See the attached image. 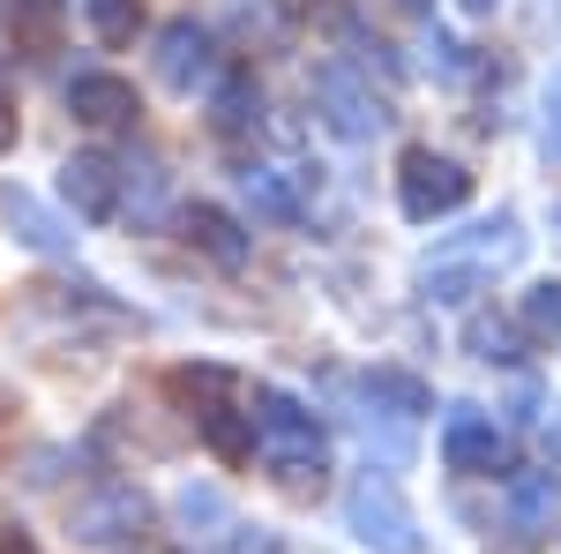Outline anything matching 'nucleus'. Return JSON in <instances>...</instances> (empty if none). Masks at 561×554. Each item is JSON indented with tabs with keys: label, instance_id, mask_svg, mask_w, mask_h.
<instances>
[{
	"label": "nucleus",
	"instance_id": "obj_1",
	"mask_svg": "<svg viewBox=\"0 0 561 554\" xmlns=\"http://www.w3.org/2000/svg\"><path fill=\"white\" fill-rule=\"evenodd\" d=\"M517 256H524L517 217H486L472 233H449V240L420 262V285H427V299H442V307H465L494 270H510Z\"/></svg>",
	"mask_w": 561,
	"mask_h": 554
},
{
	"label": "nucleus",
	"instance_id": "obj_2",
	"mask_svg": "<svg viewBox=\"0 0 561 554\" xmlns=\"http://www.w3.org/2000/svg\"><path fill=\"white\" fill-rule=\"evenodd\" d=\"M345 532L367 554H427V532H420V517L397 495L389 472H359L345 487Z\"/></svg>",
	"mask_w": 561,
	"mask_h": 554
},
{
	"label": "nucleus",
	"instance_id": "obj_3",
	"mask_svg": "<svg viewBox=\"0 0 561 554\" xmlns=\"http://www.w3.org/2000/svg\"><path fill=\"white\" fill-rule=\"evenodd\" d=\"M248 427H255V450L285 472V479L322 472V420H314V405H300L293 389H255Z\"/></svg>",
	"mask_w": 561,
	"mask_h": 554
},
{
	"label": "nucleus",
	"instance_id": "obj_4",
	"mask_svg": "<svg viewBox=\"0 0 561 554\" xmlns=\"http://www.w3.org/2000/svg\"><path fill=\"white\" fill-rule=\"evenodd\" d=\"M465 203H472V172L457 166V158H442L427 143H412L397 158V211L412 217V225H434V217L465 211Z\"/></svg>",
	"mask_w": 561,
	"mask_h": 554
},
{
	"label": "nucleus",
	"instance_id": "obj_5",
	"mask_svg": "<svg viewBox=\"0 0 561 554\" xmlns=\"http://www.w3.org/2000/svg\"><path fill=\"white\" fill-rule=\"evenodd\" d=\"M314 113H322V128L345 135V143H375L389 128V105L375 98L367 76H352L345 60H322L314 68Z\"/></svg>",
	"mask_w": 561,
	"mask_h": 554
},
{
	"label": "nucleus",
	"instance_id": "obj_6",
	"mask_svg": "<svg viewBox=\"0 0 561 554\" xmlns=\"http://www.w3.org/2000/svg\"><path fill=\"white\" fill-rule=\"evenodd\" d=\"M150 524V495L128 487V479H105V487H90L76 495V510H68V532H76V547H121Z\"/></svg>",
	"mask_w": 561,
	"mask_h": 554
},
{
	"label": "nucleus",
	"instance_id": "obj_7",
	"mask_svg": "<svg viewBox=\"0 0 561 554\" xmlns=\"http://www.w3.org/2000/svg\"><path fill=\"white\" fill-rule=\"evenodd\" d=\"M442 465L449 472H502L510 465V434L486 405H449L442 420Z\"/></svg>",
	"mask_w": 561,
	"mask_h": 554
},
{
	"label": "nucleus",
	"instance_id": "obj_8",
	"mask_svg": "<svg viewBox=\"0 0 561 554\" xmlns=\"http://www.w3.org/2000/svg\"><path fill=\"white\" fill-rule=\"evenodd\" d=\"M60 195H68L76 217H90V225L121 217V158H105V150H76V158L60 166Z\"/></svg>",
	"mask_w": 561,
	"mask_h": 554
},
{
	"label": "nucleus",
	"instance_id": "obj_9",
	"mask_svg": "<svg viewBox=\"0 0 561 554\" xmlns=\"http://www.w3.org/2000/svg\"><path fill=\"white\" fill-rule=\"evenodd\" d=\"M0 225H8L31 256H76V225L60 211H45L31 188H0Z\"/></svg>",
	"mask_w": 561,
	"mask_h": 554
},
{
	"label": "nucleus",
	"instance_id": "obj_10",
	"mask_svg": "<svg viewBox=\"0 0 561 554\" xmlns=\"http://www.w3.org/2000/svg\"><path fill=\"white\" fill-rule=\"evenodd\" d=\"M203 76H210V31H203L195 15H173V23L158 31V83L195 90Z\"/></svg>",
	"mask_w": 561,
	"mask_h": 554
},
{
	"label": "nucleus",
	"instance_id": "obj_11",
	"mask_svg": "<svg viewBox=\"0 0 561 554\" xmlns=\"http://www.w3.org/2000/svg\"><path fill=\"white\" fill-rule=\"evenodd\" d=\"M68 113H76L83 128H128L142 105H135V83H128V76L90 68V76H76V83H68Z\"/></svg>",
	"mask_w": 561,
	"mask_h": 554
},
{
	"label": "nucleus",
	"instance_id": "obj_12",
	"mask_svg": "<svg viewBox=\"0 0 561 554\" xmlns=\"http://www.w3.org/2000/svg\"><path fill=\"white\" fill-rule=\"evenodd\" d=\"M180 233H187V248H203L217 270H240V262H248V233H240V217L217 211V203H195V211L180 217Z\"/></svg>",
	"mask_w": 561,
	"mask_h": 554
},
{
	"label": "nucleus",
	"instance_id": "obj_13",
	"mask_svg": "<svg viewBox=\"0 0 561 554\" xmlns=\"http://www.w3.org/2000/svg\"><path fill=\"white\" fill-rule=\"evenodd\" d=\"M554 510H561V479L554 472H517V479H510V524H517L524 540L554 532Z\"/></svg>",
	"mask_w": 561,
	"mask_h": 554
},
{
	"label": "nucleus",
	"instance_id": "obj_14",
	"mask_svg": "<svg viewBox=\"0 0 561 554\" xmlns=\"http://www.w3.org/2000/svg\"><path fill=\"white\" fill-rule=\"evenodd\" d=\"M367 397L382 405L389 420H420V412H434V389L420 383V375H404V368H375V375H367Z\"/></svg>",
	"mask_w": 561,
	"mask_h": 554
},
{
	"label": "nucleus",
	"instance_id": "obj_15",
	"mask_svg": "<svg viewBox=\"0 0 561 554\" xmlns=\"http://www.w3.org/2000/svg\"><path fill=\"white\" fill-rule=\"evenodd\" d=\"M517 338L524 344H554L561 338V278L524 285V299H517Z\"/></svg>",
	"mask_w": 561,
	"mask_h": 554
},
{
	"label": "nucleus",
	"instance_id": "obj_16",
	"mask_svg": "<svg viewBox=\"0 0 561 554\" xmlns=\"http://www.w3.org/2000/svg\"><path fill=\"white\" fill-rule=\"evenodd\" d=\"M210 121L225 135H248L262 121V90H255V76H225L217 83V98H210Z\"/></svg>",
	"mask_w": 561,
	"mask_h": 554
},
{
	"label": "nucleus",
	"instance_id": "obj_17",
	"mask_svg": "<svg viewBox=\"0 0 561 554\" xmlns=\"http://www.w3.org/2000/svg\"><path fill=\"white\" fill-rule=\"evenodd\" d=\"M240 188H248V203H255L262 217H277V225H293V217H300V188H293L285 172L248 166V172H240Z\"/></svg>",
	"mask_w": 561,
	"mask_h": 554
},
{
	"label": "nucleus",
	"instance_id": "obj_18",
	"mask_svg": "<svg viewBox=\"0 0 561 554\" xmlns=\"http://www.w3.org/2000/svg\"><path fill=\"white\" fill-rule=\"evenodd\" d=\"M83 23L98 45H128L142 31V0H83Z\"/></svg>",
	"mask_w": 561,
	"mask_h": 554
},
{
	"label": "nucleus",
	"instance_id": "obj_19",
	"mask_svg": "<svg viewBox=\"0 0 561 554\" xmlns=\"http://www.w3.org/2000/svg\"><path fill=\"white\" fill-rule=\"evenodd\" d=\"M465 344H472V360H517V323L510 315H472L465 323Z\"/></svg>",
	"mask_w": 561,
	"mask_h": 554
},
{
	"label": "nucleus",
	"instance_id": "obj_20",
	"mask_svg": "<svg viewBox=\"0 0 561 554\" xmlns=\"http://www.w3.org/2000/svg\"><path fill=\"white\" fill-rule=\"evenodd\" d=\"M203 442H210L217 457H232V465H240V457H255V427L240 420V412H225V405L203 412Z\"/></svg>",
	"mask_w": 561,
	"mask_h": 554
},
{
	"label": "nucleus",
	"instance_id": "obj_21",
	"mask_svg": "<svg viewBox=\"0 0 561 554\" xmlns=\"http://www.w3.org/2000/svg\"><path fill=\"white\" fill-rule=\"evenodd\" d=\"M180 524H187V532H195V524H203V532H217V540H225V532H232V510H225V495H217V487H180Z\"/></svg>",
	"mask_w": 561,
	"mask_h": 554
},
{
	"label": "nucleus",
	"instance_id": "obj_22",
	"mask_svg": "<svg viewBox=\"0 0 561 554\" xmlns=\"http://www.w3.org/2000/svg\"><path fill=\"white\" fill-rule=\"evenodd\" d=\"M121 188L135 195V217H150V211H158V195H165V172H158V158H128V166H121Z\"/></svg>",
	"mask_w": 561,
	"mask_h": 554
},
{
	"label": "nucleus",
	"instance_id": "obj_23",
	"mask_svg": "<svg viewBox=\"0 0 561 554\" xmlns=\"http://www.w3.org/2000/svg\"><path fill=\"white\" fill-rule=\"evenodd\" d=\"M225 554H285V547H277V532H262V524H255V532L232 524V532H225Z\"/></svg>",
	"mask_w": 561,
	"mask_h": 554
},
{
	"label": "nucleus",
	"instance_id": "obj_24",
	"mask_svg": "<svg viewBox=\"0 0 561 554\" xmlns=\"http://www.w3.org/2000/svg\"><path fill=\"white\" fill-rule=\"evenodd\" d=\"M0 150H15V83H8V68H0Z\"/></svg>",
	"mask_w": 561,
	"mask_h": 554
},
{
	"label": "nucleus",
	"instance_id": "obj_25",
	"mask_svg": "<svg viewBox=\"0 0 561 554\" xmlns=\"http://www.w3.org/2000/svg\"><path fill=\"white\" fill-rule=\"evenodd\" d=\"M547 143H554V150H561V76H554V83H547Z\"/></svg>",
	"mask_w": 561,
	"mask_h": 554
},
{
	"label": "nucleus",
	"instance_id": "obj_26",
	"mask_svg": "<svg viewBox=\"0 0 561 554\" xmlns=\"http://www.w3.org/2000/svg\"><path fill=\"white\" fill-rule=\"evenodd\" d=\"M0 554H38V547H31V532H15V524H8V532H0Z\"/></svg>",
	"mask_w": 561,
	"mask_h": 554
},
{
	"label": "nucleus",
	"instance_id": "obj_27",
	"mask_svg": "<svg viewBox=\"0 0 561 554\" xmlns=\"http://www.w3.org/2000/svg\"><path fill=\"white\" fill-rule=\"evenodd\" d=\"M307 8H314V0H277V15H307Z\"/></svg>",
	"mask_w": 561,
	"mask_h": 554
},
{
	"label": "nucleus",
	"instance_id": "obj_28",
	"mask_svg": "<svg viewBox=\"0 0 561 554\" xmlns=\"http://www.w3.org/2000/svg\"><path fill=\"white\" fill-rule=\"evenodd\" d=\"M404 8H412V15H427V8H434V0H404Z\"/></svg>",
	"mask_w": 561,
	"mask_h": 554
},
{
	"label": "nucleus",
	"instance_id": "obj_29",
	"mask_svg": "<svg viewBox=\"0 0 561 554\" xmlns=\"http://www.w3.org/2000/svg\"><path fill=\"white\" fill-rule=\"evenodd\" d=\"M465 8H494V0H465Z\"/></svg>",
	"mask_w": 561,
	"mask_h": 554
},
{
	"label": "nucleus",
	"instance_id": "obj_30",
	"mask_svg": "<svg viewBox=\"0 0 561 554\" xmlns=\"http://www.w3.org/2000/svg\"><path fill=\"white\" fill-rule=\"evenodd\" d=\"M554 233H561V211H554Z\"/></svg>",
	"mask_w": 561,
	"mask_h": 554
}]
</instances>
